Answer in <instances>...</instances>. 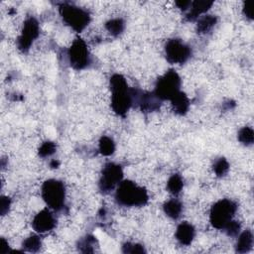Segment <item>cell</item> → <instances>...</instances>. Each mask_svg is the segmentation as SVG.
I'll return each instance as SVG.
<instances>
[{
  "label": "cell",
  "mask_w": 254,
  "mask_h": 254,
  "mask_svg": "<svg viewBox=\"0 0 254 254\" xmlns=\"http://www.w3.org/2000/svg\"><path fill=\"white\" fill-rule=\"evenodd\" d=\"M123 179L122 167L115 163H107L102 171L99 179V190L103 193H108L117 187Z\"/></svg>",
  "instance_id": "7"
},
{
  "label": "cell",
  "mask_w": 254,
  "mask_h": 254,
  "mask_svg": "<svg viewBox=\"0 0 254 254\" xmlns=\"http://www.w3.org/2000/svg\"><path fill=\"white\" fill-rule=\"evenodd\" d=\"M253 245V234L250 230L243 231L236 242L235 251L237 253H246L251 250Z\"/></svg>",
  "instance_id": "16"
},
{
  "label": "cell",
  "mask_w": 254,
  "mask_h": 254,
  "mask_svg": "<svg viewBox=\"0 0 254 254\" xmlns=\"http://www.w3.org/2000/svg\"><path fill=\"white\" fill-rule=\"evenodd\" d=\"M242 12L243 15L248 18L249 20H252V8H251V2L250 1H246L243 3V7H242Z\"/></svg>",
  "instance_id": "30"
},
{
  "label": "cell",
  "mask_w": 254,
  "mask_h": 254,
  "mask_svg": "<svg viewBox=\"0 0 254 254\" xmlns=\"http://www.w3.org/2000/svg\"><path fill=\"white\" fill-rule=\"evenodd\" d=\"M111 95V108L119 116H124L133 105V91L128 87L124 76L115 75L109 80Z\"/></svg>",
  "instance_id": "1"
},
{
  "label": "cell",
  "mask_w": 254,
  "mask_h": 254,
  "mask_svg": "<svg viewBox=\"0 0 254 254\" xmlns=\"http://www.w3.org/2000/svg\"><path fill=\"white\" fill-rule=\"evenodd\" d=\"M238 140L248 146V145H252L253 144V141H254V132H253V129L251 127H248V126H245L243 128H241L238 132Z\"/></svg>",
  "instance_id": "23"
},
{
  "label": "cell",
  "mask_w": 254,
  "mask_h": 254,
  "mask_svg": "<svg viewBox=\"0 0 254 254\" xmlns=\"http://www.w3.org/2000/svg\"><path fill=\"white\" fill-rule=\"evenodd\" d=\"M116 202L124 206H143L148 202L147 190L132 181H122L115 192Z\"/></svg>",
  "instance_id": "2"
},
{
  "label": "cell",
  "mask_w": 254,
  "mask_h": 254,
  "mask_svg": "<svg viewBox=\"0 0 254 254\" xmlns=\"http://www.w3.org/2000/svg\"><path fill=\"white\" fill-rule=\"evenodd\" d=\"M122 251L124 253H145L146 250L144 249V247L141 244L138 243H130L127 242L122 246Z\"/></svg>",
  "instance_id": "27"
},
{
  "label": "cell",
  "mask_w": 254,
  "mask_h": 254,
  "mask_svg": "<svg viewBox=\"0 0 254 254\" xmlns=\"http://www.w3.org/2000/svg\"><path fill=\"white\" fill-rule=\"evenodd\" d=\"M98 150L103 156H110L115 151V143L112 138L108 136H102L99 140Z\"/></svg>",
  "instance_id": "21"
},
{
  "label": "cell",
  "mask_w": 254,
  "mask_h": 254,
  "mask_svg": "<svg viewBox=\"0 0 254 254\" xmlns=\"http://www.w3.org/2000/svg\"><path fill=\"white\" fill-rule=\"evenodd\" d=\"M42 197L46 204L54 209L60 210L64 205L65 187L63 182L55 179L47 180L42 186Z\"/></svg>",
  "instance_id": "4"
},
{
  "label": "cell",
  "mask_w": 254,
  "mask_h": 254,
  "mask_svg": "<svg viewBox=\"0 0 254 254\" xmlns=\"http://www.w3.org/2000/svg\"><path fill=\"white\" fill-rule=\"evenodd\" d=\"M32 226L34 230L39 233L51 231L56 226L55 216L50 209L44 208L35 215L32 221Z\"/></svg>",
  "instance_id": "12"
},
{
  "label": "cell",
  "mask_w": 254,
  "mask_h": 254,
  "mask_svg": "<svg viewBox=\"0 0 254 254\" xmlns=\"http://www.w3.org/2000/svg\"><path fill=\"white\" fill-rule=\"evenodd\" d=\"M190 1H177L176 2V5L183 11H186V10H189L190 6Z\"/></svg>",
  "instance_id": "31"
},
{
  "label": "cell",
  "mask_w": 254,
  "mask_h": 254,
  "mask_svg": "<svg viewBox=\"0 0 254 254\" xmlns=\"http://www.w3.org/2000/svg\"><path fill=\"white\" fill-rule=\"evenodd\" d=\"M190 55V48L180 39H171L165 45V56L170 64H184Z\"/></svg>",
  "instance_id": "8"
},
{
  "label": "cell",
  "mask_w": 254,
  "mask_h": 254,
  "mask_svg": "<svg viewBox=\"0 0 254 254\" xmlns=\"http://www.w3.org/2000/svg\"><path fill=\"white\" fill-rule=\"evenodd\" d=\"M237 210V204L228 198H223L216 201L209 214V220L211 225L216 229H222L226 224L232 220L235 212Z\"/></svg>",
  "instance_id": "5"
},
{
  "label": "cell",
  "mask_w": 254,
  "mask_h": 254,
  "mask_svg": "<svg viewBox=\"0 0 254 254\" xmlns=\"http://www.w3.org/2000/svg\"><path fill=\"white\" fill-rule=\"evenodd\" d=\"M39 35L40 25L37 19L34 17L27 18L23 24L21 34L17 40L18 49L23 53L28 52L34 41L39 37Z\"/></svg>",
  "instance_id": "10"
},
{
  "label": "cell",
  "mask_w": 254,
  "mask_h": 254,
  "mask_svg": "<svg viewBox=\"0 0 254 254\" xmlns=\"http://www.w3.org/2000/svg\"><path fill=\"white\" fill-rule=\"evenodd\" d=\"M50 166L52 167V168H59V166H60V162L59 161H57V160H53L51 163H50Z\"/></svg>",
  "instance_id": "33"
},
{
  "label": "cell",
  "mask_w": 254,
  "mask_h": 254,
  "mask_svg": "<svg viewBox=\"0 0 254 254\" xmlns=\"http://www.w3.org/2000/svg\"><path fill=\"white\" fill-rule=\"evenodd\" d=\"M213 2L207 0H196L190 3L189 8V13L187 14V19L189 21H194L200 17L201 14L205 13L211 6Z\"/></svg>",
  "instance_id": "14"
},
{
  "label": "cell",
  "mask_w": 254,
  "mask_h": 254,
  "mask_svg": "<svg viewBox=\"0 0 254 254\" xmlns=\"http://www.w3.org/2000/svg\"><path fill=\"white\" fill-rule=\"evenodd\" d=\"M11 205V199L8 196H1V201H0V211L1 215H5L8 213Z\"/></svg>",
  "instance_id": "29"
},
{
  "label": "cell",
  "mask_w": 254,
  "mask_h": 254,
  "mask_svg": "<svg viewBox=\"0 0 254 254\" xmlns=\"http://www.w3.org/2000/svg\"><path fill=\"white\" fill-rule=\"evenodd\" d=\"M184 187V182L182 177L179 174H174L172 175L167 183V189L172 194H179Z\"/></svg>",
  "instance_id": "20"
},
{
  "label": "cell",
  "mask_w": 254,
  "mask_h": 254,
  "mask_svg": "<svg viewBox=\"0 0 254 254\" xmlns=\"http://www.w3.org/2000/svg\"><path fill=\"white\" fill-rule=\"evenodd\" d=\"M133 91V103H137L140 109L144 112H153L160 108L161 99L154 92H144L137 89Z\"/></svg>",
  "instance_id": "11"
},
{
  "label": "cell",
  "mask_w": 254,
  "mask_h": 254,
  "mask_svg": "<svg viewBox=\"0 0 254 254\" xmlns=\"http://www.w3.org/2000/svg\"><path fill=\"white\" fill-rule=\"evenodd\" d=\"M194 235H195L194 227L187 221L182 222L177 227L176 238L182 245H190L192 242Z\"/></svg>",
  "instance_id": "13"
},
{
  "label": "cell",
  "mask_w": 254,
  "mask_h": 254,
  "mask_svg": "<svg viewBox=\"0 0 254 254\" xmlns=\"http://www.w3.org/2000/svg\"><path fill=\"white\" fill-rule=\"evenodd\" d=\"M8 251H9L8 242L4 238H1V253L5 254V253H8Z\"/></svg>",
  "instance_id": "32"
},
{
  "label": "cell",
  "mask_w": 254,
  "mask_h": 254,
  "mask_svg": "<svg viewBox=\"0 0 254 254\" xmlns=\"http://www.w3.org/2000/svg\"><path fill=\"white\" fill-rule=\"evenodd\" d=\"M67 56L69 64L74 69H83L88 65L90 61L88 48L85 42L80 38H76L72 42L68 49Z\"/></svg>",
  "instance_id": "9"
},
{
  "label": "cell",
  "mask_w": 254,
  "mask_h": 254,
  "mask_svg": "<svg viewBox=\"0 0 254 254\" xmlns=\"http://www.w3.org/2000/svg\"><path fill=\"white\" fill-rule=\"evenodd\" d=\"M217 18L213 15H204L198 18L196 24V31L199 34H205L210 31L216 24Z\"/></svg>",
  "instance_id": "18"
},
{
  "label": "cell",
  "mask_w": 254,
  "mask_h": 254,
  "mask_svg": "<svg viewBox=\"0 0 254 254\" xmlns=\"http://www.w3.org/2000/svg\"><path fill=\"white\" fill-rule=\"evenodd\" d=\"M181 87V77L176 70L170 69L160 76L156 82L154 93L161 100H171Z\"/></svg>",
  "instance_id": "6"
},
{
  "label": "cell",
  "mask_w": 254,
  "mask_h": 254,
  "mask_svg": "<svg viewBox=\"0 0 254 254\" xmlns=\"http://www.w3.org/2000/svg\"><path fill=\"white\" fill-rule=\"evenodd\" d=\"M95 244H96V239L91 235H87L79 241L78 250L80 252H83V253L93 252Z\"/></svg>",
  "instance_id": "24"
},
{
  "label": "cell",
  "mask_w": 254,
  "mask_h": 254,
  "mask_svg": "<svg viewBox=\"0 0 254 254\" xmlns=\"http://www.w3.org/2000/svg\"><path fill=\"white\" fill-rule=\"evenodd\" d=\"M23 248L26 250V251H29V252H37L40 248H41V245H42V242H41V239L39 236L37 235H31L29 237H27L23 243Z\"/></svg>",
  "instance_id": "22"
},
{
  "label": "cell",
  "mask_w": 254,
  "mask_h": 254,
  "mask_svg": "<svg viewBox=\"0 0 254 254\" xmlns=\"http://www.w3.org/2000/svg\"><path fill=\"white\" fill-rule=\"evenodd\" d=\"M212 169L217 177H223L229 170V163L225 158H218L214 162Z\"/></svg>",
  "instance_id": "25"
},
{
  "label": "cell",
  "mask_w": 254,
  "mask_h": 254,
  "mask_svg": "<svg viewBox=\"0 0 254 254\" xmlns=\"http://www.w3.org/2000/svg\"><path fill=\"white\" fill-rule=\"evenodd\" d=\"M172 108L176 114L185 115L190 107V100L185 92L180 91L171 100Z\"/></svg>",
  "instance_id": "15"
},
{
  "label": "cell",
  "mask_w": 254,
  "mask_h": 254,
  "mask_svg": "<svg viewBox=\"0 0 254 254\" xmlns=\"http://www.w3.org/2000/svg\"><path fill=\"white\" fill-rule=\"evenodd\" d=\"M223 230L226 232L228 236H235L239 233L240 231V223L235 220H230L226 226L223 228Z\"/></svg>",
  "instance_id": "28"
},
{
  "label": "cell",
  "mask_w": 254,
  "mask_h": 254,
  "mask_svg": "<svg viewBox=\"0 0 254 254\" xmlns=\"http://www.w3.org/2000/svg\"><path fill=\"white\" fill-rule=\"evenodd\" d=\"M106 30L113 36H119L125 29V22L121 18H113L105 23Z\"/></svg>",
  "instance_id": "19"
},
{
  "label": "cell",
  "mask_w": 254,
  "mask_h": 254,
  "mask_svg": "<svg viewBox=\"0 0 254 254\" xmlns=\"http://www.w3.org/2000/svg\"><path fill=\"white\" fill-rule=\"evenodd\" d=\"M163 209L167 216L173 219H178L181 216V213L183 211V204L181 203L180 200L176 198H172L167 200L163 204Z\"/></svg>",
  "instance_id": "17"
},
{
  "label": "cell",
  "mask_w": 254,
  "mask_h": 254,
  "mask_svg": "<svg viewBox=\"0 0 254 254\" xmlns=\"http://www.w3.org/2000/svg\"><path fill=\"white\" fill-rule=\"evenodd\" d=\"M59 12L64 22L78 33L83 31L90 22V14L87 10L69 3H62Z\"/></svg>",
  "instance_id": "3"
},
{
  "label": "cell",
  "mask_w": 254,
  "mask_h": 254,
  "mask_svg": "<svg viewBox=\"0 0 254 254\" xmlns=\"http://www.w3.org/2000/svg\"><path fill=\"white\" fill-rule=\"evenodd\" d=\"M56 150H57V145L54 142L46 141V142L42 143V145L40 146V148L38 150V153H39L40 157L46 158V157L53 155L56 152Z\"/></svg>",
  "instance_id": "26"
}]
</instances>
